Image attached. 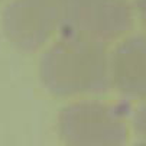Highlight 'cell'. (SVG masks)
Returning <instances> with one entry per match:
<instances>
[{"instance_id":"6da1fadb","label":"cell","mask_w":146,"mask_h":146,"mask_svg":"<svg viewBox=\"0 0 146 146\" xmlns=\"http://www.w3.org/2000/svg\"><path fill=\"white\" fill-rule=\"evenodd\" d=\"M39 78L59 98L103 94L111 87L110 52L103 42L61 33L40 58Z\"/></svg>"},{"instance_id":"7a4b0ae2","label":"cell","mask_w":146,"mask_h":146,"mask_svg":"<svg viewBox=\"0 0 146 146\" xmlns=\"http://www.w3.org/2000/svg\"><path fill=\"white\" fill-rule=\"evenodd\" d=\"M127 107L97 100L68 104L59 111V136L68 145L116 146L126 143L129 136Z\"/></svg>"},{"instance_id":"3957f363","label":"cell","mask_w":146,"mask_h":146,"mask_svg":"<svg viewBox=\"0 0 146 146\" xmlns=\"http://www.w3.org/2000/svg\"><path fill=\"white\" fill-rule=\"evenodd\" d=\"M135 25L127 0H62L61 33L109 44L126 36Z\"/></svg>"},{"instance_id":"277c9868","label":"cell","mask_w":146,"mask_h":146,"mask_svg":"<svg viewBox=\"0 0 146 146\" xmlns=\"http://www.w3.org/2000/svg\"><path fill=\"white\" fill-rule=\"evenodd\" d=\"M3 33L23 52L45 46L62 28V0H12L2 16Z\"/></svg>"},{"instance_id":"5b68a950","label":"cell","mask_w":146,"mask_h":146,"mask_svg":"<svg viewBox=\"0 0 146 146\" xmlns=\"http://www.w3.org/2000/svg\"><path fill=\"white\" fill-rule=\"evenodd\" d=\"M110 80L126 100L146 101V35H130L110 52Z\"/></svg>"},{"instance_id":"8992f818","label":"cell","mask_w":146,"mask_h":146,"mask_svg":"<svg viewBox=\"0 0 146 146\" xmlns=\"http://www.w3.org/2000/svg\"><path fill=\"white\" fill-rule=\"evenodd\" d=\"M132 126L136 137L140 142L146 143V103L135 111L133 119H132Z\"/></svg>"},{"instance_id":"52a82bcc","label":"cell","mask_w":146,"mask_h":146,"mask_svg":"<svg viewBox=\"0 0 146 146\" xmlns=\"http://www.w3.org/2000/svg\"><path fill=\"white\" fill-rule=\"evenodd\" d=\"M133 9H135V15L137 16L139 22L146 29V0H135Z\"/></svg>"},{"instance_id":"ba28073f","label":"cell","mask_w":146,"mask_h":146,"mask_svg":"<svg viewBox=\"0 0 146 146\" xmlns=\"http://www.w3.org/2000/svg\"><path fill=\"white\" fill-rule=\"evenodd\" d=\"M0 2H3V0H0Z\"/></svg>"}]
</instances>
